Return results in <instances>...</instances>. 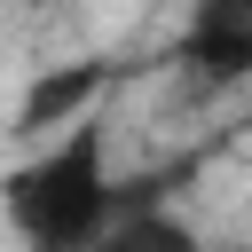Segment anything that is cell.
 Returning a JSON list of instances; mask_svg holds the SVG:
<instances>
[{"label": "cell", "mask_w": 252, "mask_h": 252, "mask_svg": "<svg viewBox=\"0 0 252 252\" xmlns=\"http://www.w3.org/2000/svg\"><path fill=\"white\" fill-rule=\"evenodd\" d=\"M0 213L24 252H87L118 220V173H110V134L102 118H79L47 134L39 158H24L0 181Z\"/></svg>", "instance_id": "1"}, {"label": "cell", "mask_w": 252, "mask_h": 252, "mask_svg": "<svg viewBox=\"0 0 252 252\" xmlns=\"http://www.w3.org/2000/svg\"><path fill=\"white\" fill-rule=\"evenodd\" d=\"M87 252H205V236H197V220H181L165 205L158 181H118V220Z\"/></svg>", "instance_id": "2"}, {"label": "cell", "mask_w": 252, "mask_h": 252, "mask_svg": "<svg viewBox=\"0 0 252 252\" xmlns=\"http://www.w3.org/2000/svg\"><path fill=\"white\" fill-rule=\"evenodd\" d=\"M102 87H110V63H102V55L55 63V71H39V79L24 87V102H16V126H24V134H63V126L94 118V94H102Z\"/></svg>", "instance_id": "3"}, {"label": "cell", "mask_w": 252, "mask_h": 252, "mask_svg": "<svg viewBox=\"0 0 252 252\" xmlns=\"http://www.w3.org/2000/svg\"><path fill=\"white\" fill-rule=\"evenodd\" d=\"M32 8H47V0H32Z\"/></svg>", "instance_id": "4"}]
</instances>
